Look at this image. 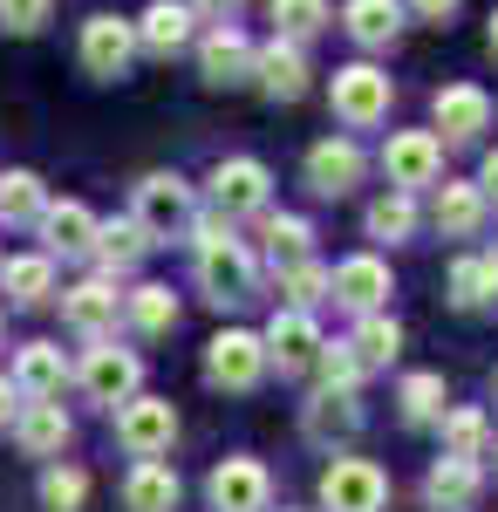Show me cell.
I'll return each mask as SVG.
<instances>
[{
    "label": "cell",
    "instance_id": "6da1fadb",
    "mask_svg": "<svg viewBox=\"0 0 498 512\" xmlns=\"http://www.w3.org/2000/svg\"><path fill=\"white\" fill-rule=\"evenodd\" d=\"M192 185L178 178V171H157V178H144L137 185V205H130V226L151 239H178V233H192Z\"/></svg>",
    "mask_w": 498,
    "mask_h": 512
},
{
    "label": "cell",
    "instance_id": "7a4b0ae2",
    "mask_svg": "<svg viewBox=\"0 0 498 512\" xmlns=\"http://www.w3.org/2000/svg\"><path fill=\"white\" fill-rule=\"evenodd\" d=\"M198 287H205V301H219V308L253 301V287H260V274H253V253H246L232 233L198 239Z\"/></svg>",
    "mask_w": 498,
    "mask_h": 512
},
{
    "label": "cell",
    "instance_id": "3957f363",
    "mask_svg": "<svg viewBox=\"0 0 498 512\" xmlns=\"http://www.w3.org/2000/svg\"><path fill=\"white\" fill-rule=\"evenodd\" d=\"M328 103H335V117H342L348 130H369V123L389 117V76L369 69V62H348V69H335Z\"/></svg>",
    "mask_w": 498,
    "mask_h": 512
},
{
    "label": "cell",
    "instance_id": "277c9868",
    "mask_svg": "<svg viewBox=\"0 0 498 512\" xmlns=\"http://www.w3.org/2000/svg\"><path fill=\"white\" fill-rule=\"evenodd\" d=\"M383 499H389V478L369 458H335L328 478H321V506L328 512H383Z\"/></svg>",
    "mask_w": 498,
    "mask_h": 512
},
{
    "label": "cell",
    "instance_id": "5b68a950",
    "mask_svg": "<svg viewBox=\"0 0 498 512\" xmlns=\"http://www.w3.org/2000/svg\"><path fill=\"white\" fill-rule=\"evenodd\" d=\"M383 171L396 192H423V185H437V171H444V144H437V130H396L383 144Z\"/></svg>",
    "mask_w": 498,
    "mask_h": 512
},
{
    "label": "cell",
    "instance_id": "8992f818",
    "mask_svg": "<svg viewBox=\"0 0 498 512\" xmlns=\"http://www.w3.org/2000/svg\"><path fill=\"white\" fill-rule=\"evenodd\" d=\"M205 376H212L219 390H253V383L267 376V342L246 335V328L212 335V349H205Z\"/></svg>",
    "mask_w": 498,
    "mask_h": 512
},
{
    "label": "cell",
    "instance_id": "52a82bcc",
    "mask_svg": "<svg viewBox=\"0 0 498 512\" xmlns=\"http://www.w3.org/2000/svg\"><path fill=\"white\" fill-rule=\"evenodd\" d=\"M116 437H123L130 458H157V451H171V437H178V410L157 403V396H130L123 417H116Z\"/></svg>",
    "mask_w": 498,
    "mask_h": 512
},
{
    "label": "cell",
    "instance_id": "ba28073f",
    "mask_svg": "<svg viewBox=\"0 0 498 512\" xmlns=\"http://www.w3.org/2000/svg\"><path fill=\"white\" fill-rule=\"evenodd\" d=\"M430 110H437V144H471L478 130H492V96L478 89V82H451V89H437L430 96Z\"/></svg>",
    "mask_w": 498,
    "mask_h": 512
},
{
    "label": "cell",
    "instance_id": "9c48e42d",
    "mask_svg": "<svg viewBox=\"0 0 498 512\" xmlns=\"http://www.w3.org/2000/svg\"><path fill=\"white\" fill-rule=\"evenodd\" d=\"M130 55H137V28H130V21H116V14L82 21V69H89V76L116 82L130 69Z\"/></svg>",
    "mask_w": 498,
    "mask_h": 512
},
{
    "label": "cell",
    "instance_id": "30bf717a",
    "mask_svg": "<svg viewBox=\"0 0 498 512\" xmlns=\"http://www.w3.org/2000/svg\"><path fill=\"white\" fill-rule=\"evenodd\" d=\"M260 342H267V362H280V376H301V369H314V355H321V328L301 308H280Z\"/></svg>",
    "mask_w": 498,
    "mask_h": 512
},
{
    "label": "cell",
    "instance_id": "8fae6325",
    "mask_svg": "<svg viewBox=\"0 0 498 512\" xmlns=\"http://www.w3.org/2000/svg\"><path fill=\"white\" fill-rule=\"evenodd\" d=\"M137 376H144V362L130 349H116V342H96L89 362H82V390L96 396V403H130L137 396Z\"/></svg>",
    "mask_w": 498,
    "mask_h": 512
},
{
    "label": "cell",
    "instance_id": "7c38bea8",
    "mask_svg": "<svg viewBox=\"0 0 498 512\" xmlns=\"http://www.w3.org/2000/svg\"><path fill=\"white\" fill-rule=\"evenodd\" d=\"M328 294H335L342 308H355V315H376L389 301V267L376 253H355V260H342V267L328 274Z\"/></svg>",
    "mask_w": 498,
    "mask_h": 512
},
{
    "label": "cell",
    "instance_id": "4fadbf2b",
    "mask_svg": "<svg viewBox=\"0 0 498 512\" xmlns=\"http://www.w3.org/2000/svg\"><path fill=\"white\" fill-rule=\"evenodd\" d=\"M267 164L260 158H226L219 171H212V198H219V212L226 219H239V212H260L267 205Z\"/></svg>",
    "mask_w": 498,
    "mask_h": 512
},
{
    "label": "cell",
    "instance_id": "5bb4252c",
    "mask_svg": "<svg viewBox=\"0 0 498 512\" xmlns=\"http://www.w3.org/2000/svg\"><path fill=\"white\" fill-rule=\"evenodd\" d=\"M267 465L260 458H226L212 472V506L219 512H267Z\"/></svg>",
    "mask_w": 498,
    "mask_h": 512
},
{
    "label": "cell",
    "instance_id": "9a60e30c",
    "mask_svg": "<svg viewBox=\"0 0 498 512\" xmlns=\"http://www.w3.org/2000/svg\"><path fill=\"white\" fill-rule=\"evenodd\" d=\"M253 76H260V89H267L273 103H294L307 89V55H301V41H280L273 35L267 48H253Z\"/></svg>",
    "mask_w": 498,
    "mask_h": 512
},
{
    "label": "cell",
    "instance_id": "2e32d148",
    "mask_svg": "<svg viewBox=\"0 0 498 512\" xmlns=\"http://www.w3.org/2000/svg\"><path fill=\"white\" fill-rule=\"evenodd\" d=\"M198 69H205V82H219V89H226V82H246L253 76V41L239 35L232 21H219L212 35L198 41Z\"/></svg>",
    "mask_w": 498,
    "mask_h": 512
},
{
    "label": "cell",
    "instance_id": "e0dca14e",
    "mask_svg": "<svg viewBox=\"0 0 498 512\" xmlns=\"http://www.w3.org/2000/svg\"><path fill=\"white\" fill-rule=\"evenodd\" d=\"M355 178H362V151H355L348 137H328V144L307 151V185H314L321 198H342Z\"/></svg>",
    "mask_w": 498,
    "mask_h": 512
},
{
    "label": "cell",
    "instance_id": "ac0fdd59",
    "mask_svg": "<svg viewBox=\"0 0 498 512\" xmlns=\"http://www.w3.org/2000/svg\"><path fill=\"white\" fill-rule=\"evenodd\" d=\"M62 376L69 369H62V349L55 342H28L21 362H14V390L28 396V403H55L62 396Z\"/></svg>",
    "mask_w": 498,
    "mask_h": 512
},
{
    "label": "cell",
    "instance_id": "d6986e66",
    "mask_svg": "<svg viewBox=\"0 0 498 512\" xmlns=\"http://www.w3.org/2000/svg\"><path fill=\"white\" fill-rule=\"evenodd\" d=\"M185 41H192V7H185V0H151L144 21H137V48H151V55H178Z\"/></svg>",
    "mask_w": 498,
    "mask_h": 512
},
{
    "label": "cell",
    "instance_id": "ffe728a7",
    "mask_svg": "<svg viewBox=\"0 0 498 512\" xmlns=\"http://www.w3.org/2000/svg\"><path fill=\"white\" fill-rule=\"evenodd\" d=\"M41 233H48V253H89L96 246V212L89 205H76V198H62V205H48L41 212Z\"/></svg>",
    "mask_w": 498,
    "mask_h": 512
},
{
    "label": "cell",
    "instance_id": "44dd1931",
    "mask_svg": "<svg viewBox=\"0 0 498 512\" xmlns=\"http://www.w3.org/2000/svg\"><path fill=\"white\" fill-rule=\"evenodd\" d=\"M478 226H485V192H478V185H458V178L437 185V233L444 239H471Z\"/></svg>",
    "mask_w": 498,
    "mask_h": 512
},
{
    "label": "cell",
    "instance_id": "7402d4cb",
    "mask_svg": "<svg viewBox=\"0 0 498 512\" xmlns=\"http://www.w3.org/2000/svg\"><path fill=\"white\" fill-rule=\"evenodd\" d=\"M478 485H485V478H478L471 458H444V465L430 472L423 492H430V506H437V512H471V506H478Z\"/></svg>",
    "mask_w": 498,
    "mask_h": 512
},
{
    "label": "cell",
    "instance_id": "603a6c76",
    "mask_svg": "<svg viewBox=\"0 0 498 512\" xmlns=\"http://www.w3.org/2000/svg\"><path fill=\"white\" fill-rule=\"evenodd\" d=\"M123 506L130 512H171L178 506V472L157 465V458H137V472H130V485H123Z\"/></svg>",
    "mask_w": 498,
    "mask_h": 512
},
{
    "label": "cell",
    "instance_id": "cb8c5ba5",
    "mask_svg": "<svg viewBox=\"0 0 498 512\" xmlns=\"http://www.w3.org/2000/svg\"><path fill=\"white\" fill-rule=\"evenodd\" d=\"M355 424H362V410H355L348 390H321L307 403V437L314 444H342V437H355Z\"/></svg>",
    "mask_w": 498,
    "mask_h": 512
},
{
    "label": "cell",
    "instance_id": "d4e9b609",
    "mask_svg": "<svg viewBox=\"0 0 498 512\" xmlns=\"http://www.w3.org/2000/svg\"><path fill=\"white\" fill-rule=\"evenodd\" d=\"M62 315H69V328H76V335H110V328H116V294H110V280H82L76 294L62 301Z\"/></svg>",
    "mask_w": 498,
    "mask_h": 512
},
{
    "label": "cell",
    "instance_id": "484cf974",
    "mask_svg": "<svg viewBox=\"0 0 498 512\" xmlns=\"http://www.w3.org/2000/svg\"><path fill=\"white\" fill-rule=\"evenodd\" d=\"M14 437H21V451H35V458L62 451V444H69V417H62V403H28V410L14 417Z\"/></svg>",
    "mask_w": 498,
    "mask_h": 512
},
{
    "label": "cell",
    "instance_id": "4316f807",
    "mask_svg": "<svg viewBox=\"0 0 498 512\" xmlns=\"http://www.w3.org/2000/svg\"><path fill=\"white\" fill-rule=\"evenodd\" d=\"M348 35L362 41V48H389L396 41V28H403V7L396 0H348Z\"/></svg>",
    "mask_w": 498,
    "mask_h": 512
},
{
    "label": "cell",
    "instance_id": "83f0119b",
    "mask_svg": "<svg viewBox=\"0 0 498 512\" xmlns=\"http://www.w3.org/2000/svg\"><path fill=\"white\" fill-rule=\"evenodd\" d=\"M396 349H403V328H396L389 315H362V328L348 335L355 369H383V362H396Z\"/></svg>",
    "mask_w": 498,
    "mask_h": 512
},
{
    "label": "cell",
    "instance_id": "f1b7e54d",
    "mask_svg": "<svg viewBox=\"0 0 498 512\" xmlns=\"http://www.w3.org/2000/svg\"><path fill=\"white\" fill-rule=\"evenodd\" d=\"M492 294H498V260L492 253H471V260L451 267V301H458V308H485Z\"/></svg>",
    "mask_w": 498,
    "mask_h": 512
},
{
    "label": "cell",
    "instance_id": "f546056e",
    "mask_svg": "<svg viewBox=\"0 0 498 512\" xmlns=\"http://www.w3.org/2000/svg\"><path fill=\"white\" fill-rule=\"evenodd\" d=\"M48 212V192H41L35 171H7L0 178V219L7 226H28V219H41Z\"/></svg>",
    "mask_w": 498,
    "mask_h": 512
},
{
    "label": "cell",
    "instance_id": "4dcf8cb0",
    "mask_svg": "<svg viewBox=\"0 0 498 512\" xmlns=\"http://www.w3.org/2000/svg\"><path fill=\"white\" fill-rule=\"evenodd\" d=\"M144 246H151V239L123 219V226H96V246H89V253L103 260V274H130V267L144 260Z\"/></svg>",
    "mask_w": 498,
    "mask_h": 512
},
{
    "label": "cell",
    "instance_id": "1f68e13d",
    "mask_svg": "<svg viewBox=\"0 0 498 512\" xmlns=\"http://www.w3.org/2000/svg\"><path fill=\"white\" fill-rule=\"evenodd\" d=\"M0 280H7V294L21 308H35V301H48V287H55V267H48V253H21V260L0 267Z\"/></svg>",
    "mask_w": 498,
    "mask_h": 512
},
{
    "label": "cell",
    "instance_id": "d6a6232c",
    "mask_svg": "<svg viewBox=\"0 0 498 512\" xmlns=\"http://www.w3.org/2000/svg\"><path fill=\"white\" fill-rule=\"evenodd\" d=\"M417 233V205H410V192H389V198H376L369 205V239H410Z\"/></svg>",
    "mask_w": 498,
    "mask_h": 512
},
{
    "label": "cell",
    "instance_id": "836d02e7",
    "mask_svg": "<svg viewBox=\"0 0 498 512\" xmlns=\"http://www.w3.org/2000/svg\"><path fill=\"white\" fill-rule=\"evenodd\" d=\"M273 28L280 41H307L328 28V0H273Z\"/></svg>",
    "mask_w": 498,
    "mask_h": 512
},
{
    "label": "cell",
    "instance_id": "e575fe53",
    "mask_svg": "<svg viewBox=\"0 0 498 512\" xmlns=\"http://www.w3.org/2000/svg\"><path fill=\"white\" fill-rule=\"evenodd\" d=\"M307 246H314V226H307V219H294V212L267 219V253L280 260V267H301Z\"/></svg>",
    "mask_w": 498,
    "mask_h": 512
},
{
    "label": "cell",
    "instance_id": "d590c367",
    "mask_svg": "<svg viewBox=\"0 0 498 512\" xmlns=\"http://www.w3.org/2000/svg\"><path fill=\"white\" fill-rule=\"evenodd\" d=\"M130 321H137V335H164V328H178V301H171V287H137V294H130Z\"/></svg>",
    "mask_w": 498,
    "mask_h": 512
},
{
    "label": "cell",
    "instance_id": "8d00e7d4",
    "mask_svg": "<svg viewBox=\"0 0 498 512\" xmlns=\"http://www.w3.org/2000/svg\"><path fill=\"white\" fill-rule=\"evenodd\" d=\"M280 294H287V308H314V301H328V267H314V260H301V267H280Z\"/></svg>",
    "mask_w": 498,
    "mask_h": 512
},
{
    "label": "cell",
    "instance_id": "74e56055",
    "mask_svg": "<svg viewBox=\"0 0 498 512\" xmlns=\"http://www.w3.org/2000/svg\"><path fill=\"white\" fill-rule=\"evenodd\" d=\"M403 417H410V424L444 417V376H437V369H423V376H410V383H403Z\"/></svg>",
    "mask_w": 498,
    "mask_h": 512
},
{
    "label": "cell",
    "instance_id": "f35d334b",
    "mask_svg": "<svg viewBox=\"0 0 498 512\" xmlns=\"http://www.w3.org/2000/svg\"><path fill=\"white\" fill-rule=\"evenodd\" d=\"M485 417H478V410H451V417H444V444H451V451H444V458H471V465H478V451H485Z\"/></svg>",
    "mask_w": 498,
    "mask_h": 512
},
{
    "label": "cell",
    "instance_id": "ab89813d",
    "mask_svg": "<svg viewBox=\"0 0 498 512\" xmlns=\"http://www.w3.org/2000/svg\"><path fill=\"white\" fill-rule=\"evenodd\" d=\"M82 499H89V478H82L76 465H62V472L41 478V506H48V512H76Z\"/></svg>",
    "mask_w": 498,
    "mask_h": 512
},
{
    "label": "cell",
    "instance_id": "60d3db41",
    "mask_svg": "<svg viewBox=\"0 0 498 512\" xmlns=\"http://www.w3.org/2000/svg\"><path fill=\"white\" fill-rule=\"evenodd\" d=\"M48 14H55V0H0L7 35H35V28H48Z\"/></svg>",
    "mask_w": 498,
    "mask_h": 512
},
{
    "label": "cell",
    "instance_id": "b9f144b4",
    "mask_svg": "<svg viewBox=\"0 0 498 512\" xmlns=\"http://www.w3.org/2000/svg\"><path fill=\"white\" fill-rule=\"evenodd\" d=\"M314 362H321V383H328V390H355V383H362V369H355L348 342H335V349L321 342V355H314Z\"/></svg>",
    "mask_w": 498,
    "mask_h": 512
},
{
    "label": "cell",
    "instance_id": "7bdbcfd3",
    "mask_svg": "<svg viewBox=\"0 0 498 512\" xmlns=\"http://www.w3.org/2000/svg\"><path fill=\"white\" fill-rule=\"evenodd\" d=\"M14 417H21V390H14V383H7V376H0V431H7V424H14Z\"/></svg>",
    "mask_w": 498,
    "mask_h": 512
},
{
    "label": "cell",
    "instance_id": "ee69618b",
    "mask_svg": "<svg viewBox=\"0 0 498 512\" xmlns=\"http://www.w3.org/2000/svg\"><path fill=\"white\" fill-rule=\"evenodd\" d=\"M410 7H417L423 21H444V14H451V7H458V0H410Z\"/></svg>",
    "mask_w": 498,
    "mask_h": 512
},
{
    "label": "cell",
    "instance_id": "f6af8a7d",
    "mask_svg": "<svg viewBox=\"0 0 498 512\" xmlns=\"http://www.w3.org/2000/svg\"><path fill=\"white\" fill-rule=\"evenodd\" d=\"M478 192H485V198H498V151L485 158V171H478Z\"/></svg>",
    "mask_w": 498,
    "mask_h": 512
},
{
    "label": "cell",
    "instance_id": "bcb514c9",
    "mask_svg": "<svg viewBox=\"0 0 498 512\" xmlns=\"http://www.w3.org/2000/svg\"><path fill=\"white\" fill-rule=\"evenodd\" d=\"M185 7H192V14H219V21H226V14L239 7V0H185Z\"/></svg>",
    "mask_w": 498,
    "mask_h": 512
},
{
    "label": "cell",
    "instance_id": "7dc6e473",
    "mask_svg": "<svg viewBox=\"0 0 498 512\" xmlns=\"http://www.w3.org/2000/svg\"><path fill=\"white\" fill-rule=\"evenodd\" d=\"M485 41H492V55H498V14H492V35H485Z\"/></svg>",
    "mask_w": 498,
    "mask_h": 512
},
{
    "label": "cell",
    "instance_id": "c3c4849f",
    "mask_svg": "<svg viewBox=\"0 0 498 512\" xmlns=\"http://www.w3.org/2000/svg\"><path fill=\"white\" fill-rule=\"evenodd\" d=\"M492 260H498V253H492Z\"/></svg>",
    "mask_w": 498,
    "mask_h": 512
}]
</instances>
